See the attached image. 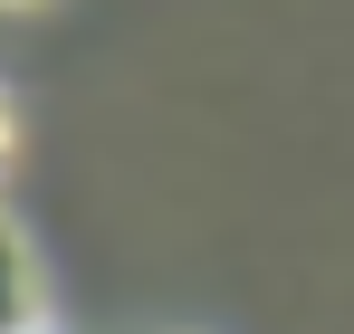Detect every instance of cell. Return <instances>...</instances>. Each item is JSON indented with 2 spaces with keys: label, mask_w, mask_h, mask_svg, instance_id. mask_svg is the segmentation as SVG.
<instances>
[{
  "label": "cell",
  "mask_w": 354,
  "mask_h": 334,
  "mask_svg": "<svg viewBox=\"0 0 354 334\" xmlns=\"http://www.w3.org/2000/svg\"><path fill=\"white\" fill-rule=\"evenodd\" d=\"M10 144H19V124H10V96H0V163H10Z\"/></svg>",
  "instance_id": "2"
},
{
  "label": "cell",
  "mask_w": 354,
  "mask_h": 334,
  "mask_svg": "<svg viewBox=\"0 0 354 334\" xmlns=\"http://www.w3.org/2000/svg\"><path fill=\"white\" fill-rule=\"evenodd\" d=\"M0 334H39V268H29V239L0 210Z\"/></svg>",
  "instance_id": "1"
}]
</instances>
